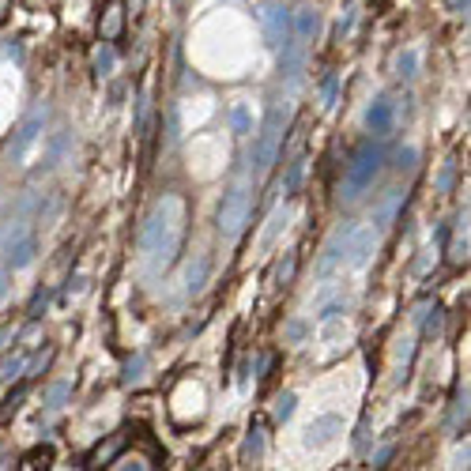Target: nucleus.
Segmentation results:
<instances>
[{
	"label": "nucleus",
	"mask_w": 471,
	"mask_h": 471,
	"mask_svg": "<svg viewBox=\"0 0 471 471\" xmlns=\"http://www.w3.org/2000/svg\"><path fill=\"white\" fill-rule=\"evenodd\" d=\"M181 234H185V204L181 196H162L151 207V215L144 219L140 230V253L151 260V268H166L173 253L181 249Z\"/></svg>",
	"instance_id": "nucleus-1"
},
{
	"label": "nucleus",
	"mask_w": 471,
	"mask_h": 471,
	"mask_svg": "<svg viewBox=\"0 0 471 471\" xmlns=\"http://www.w3.org/2000/svg\"><path fill=\"white\" fill-rule=\"evenodd\" d=\"M381 166H385V151H381V144L362 140V144L350 151V162L343 170V200H358V196H366L369 189H374Z\"/></svg>",
	"instance_id": "nucleus-2"
},
{
	"label": "nucleus",
	"mask_w": 471,
	"mask_h": 471,
	"mask_svg": "<svg viewBox=\"0 0 471 471\" xmlns=\"http://www.w3.org/2000/svg\"><path fill=\"white\" fill-rule=\"evenodd\" d=\"M283 136H287V106L271 102L268 114H264V125H260V136H257V144H253V155H249V166H253L257 173H264L271 162L279 159Z\"/></svg>",
	"instance_id": "nucleus-3"
},
{
	"label": "nucleus",
	"mask_w": 471,
	"mask_h": 471,
	"mask_svg": "<svg viewBox=\"0 0 471 471\" xmlns=\"http://www.w3.org/2000/svg\"><path fill=\"white\" fill-rule=\"evenodd\" d=\"M249 219H253V189H249V185H230L223 192V200H219V212H215L219 234H223L226 242H234V238H242Z\"/></svg>",
	"instance_id": "nucleus-4"
},
{
	"label": "nucleus",
	"mask_w": 471,
	"mask_h": 471,
	"mask_svg": "<svg viewBox=\"0 0 471 471\" xmlns=\"http://www.w3.org/2000/svg\"><path fill=\"white\" fill-rule=\"evenodd\" d=\"M46 117H49V109L35 106L23 121H19V128L12 133V144H8V159H12V162H27V155L38 147L42 133H46Z\"/></svg>",
	"instance_id": "nucleus-5"
},
{
	"label": "nucleus",
	"mask_w": 471,
	"mask_h": 471,
	"mask_svg": "<svg viewBox=\"0 0 471 471\" xmlns=\"http://www.w3.org/2000/svg\"><path fill=\"white\" fill-rule=\"evenodd\" d=\"M257 23L264 30V42L271 49H279L283 42L290 38V12L279 4V0H264V4L257 8Z\"/></svg>",
	"instance_id": "nucleus-6"
},
{
	"label": "nucleus",
	"mask_w": 471,
	"mask_h": 471,
	"mask_svg": "<svg viewBox=\"0 0 471 471\" xmlns=\"http://www.w3.org/2000/svg\"><path fill=\"white\" fill-rule=\"evenodd\" d=\"M4 257H8V268H12V271L35 264V257H38V238H35V230H30V226H12V230H8Z\"/></svg>",
	"instance_id": "nucleus-7"
},
{
	"label": "nucleus",
	"mask_w": 471,
	"mask_h": 471,
	"mask_svg": "<svg viewBox=\"0 0 471 471\" xmlns=\"http://www.w3.org/2000/svg\"><path fill=\"white\" fill-rule=\"evenodd\" d=\"M381 245V234L374 226H350V238H347V264L350 268H366L374 260Z\"/></svg>",
	"instance_id": "nucleus-8"
},
{
	"label": "nucleus",
	"mask_w": 471,
	"mask_h": 471,
	"mask_svg": "<svg viewBox=\"0 0 471 471\" xmlns=\"http://www.w3.org/2000/svg\"><path fill=\"white\" fill-rule=\"evenodd\" d=\"M347 238H350V226H339L336 234L324 242L321 260H317V276L321 279H332L336 271H343V264H347Z\"/></svg>",
	"instance_id": "nucleus-9"
},
{
	"label": "nucleus",
	"mask_w": 471,
	"mask_h": 471,
	"mask_svg": "<svg viewBox=\"0 0 471 471\" xmlns=\"http://www.w3.org/2000/svg\"><path fill=\"white\" fill-rule=\"evenodd\" d=\"M343 434V419L339 415H317V419L305 426V448H313V453H321V448H328L336 441V437Z\"/></svg>",
	"instance_id": "nucleus-10"
},
{
	"label": "nucleus",
	"mask_w": 471,
	"mask_h": 471,
	"mask_svg": "<svg viewBox=\"0 0 471 471\" xmlns=\"http://www.w3.org/2000/svg\"><path fill=\"white\" fill-rule=\"evenodd\" d=\"M207 279H212V257H207V253H196L189 264H185L181 287H185V294H200V290L207 287Z\"/></svg>",
	"instance_id": "nucleus-11"
},
{
	"label": "nucleus",
	"mask_w": 471,
	"mask_h": 471,
	"mask_svg": "<svg viewBox=\"0 0 471 471\" xmlns=\"http://www.w3.org/2000/svg\"><path fill=\"white\" fill-rule=\"evenodd\" d=\"M279 49H283V57H279V72L287 75V80H298L302 68H305V42L287 38Z\"/></svg>",
	"instance_id": "nucleus-12"
},
{
	"label": "nucleus",
	"mask_w": 471,
	"mask_h": 471,
	"mask_svg": "<svg viewBox=\"0 0 471 471\" xmlns=\"http://www.w3.org/2000/svg\"><path fill=\"white\" fill-rule=\"evenodd\" d=\"M366 125H369L374 136H389L392 133V125H396V109H392L389 98H377V102L366 109Z\"/></svg>",
	"instance_id": "nucleus-13"
},
{
	"label": "nucleus",
	"mask_w": 471,
	"mask_h": 471,
	"mask_svg": "<svg viewBox=\"0 0 471 471\" xmlns=\"http://www.w3.org/2000/svg\"><path fill=\"white\" fill-rule=\"evenodd\" d=\"M317 30H321V12H317V8H298V12L290 16V35L298 42H313Z\"/></svg>",
	"instance_id": "nucleus-14"
},
{
	"label": "nucleus",
	"mask_w": 471,
	"mask_h": 471,
	"mask_svg": "<svg viewBox=\"0 0 471 471\" xmlns=\"http://www.w3.org/2000/svg\"><path fill=\"white\" fill-rule=\"evenodd\" d=\"M68 147H72V133H61L49 140V151H46V170H57L61 162H64V155H68Z\"/></svg>",
	"instance_id": "nucleus-15"
},
{
	"label": "nucleus",
	"mask_w": 471,
	"mask_h": 471,
	"mask_svg": "<svg viewBox=\"0 0 471 471\" xmlns=\"http://www.w3.org/2000/svg\"><path fill=\"white\" fill-rule=\"evenodd\" d=\"M392 72H396V80H415V75H419V53L400 49L396 61H392Z\"/></svg>",
	"instance_id": "nucleus-16"
},
{
	"label": "nucleus",
	"mask_w": 471,
	"mask_h": 471,
	"mask_svg": "<svg viewBox=\"0 0 471 471\" xmlns=\"http://www.w3.org/2000/svg\"><path fill=\"white\" fill-rule=\"evenodd\" d=\"M117 35H121V0H109V8L102 16V38L114 42Z\"/></svg>",
	"instance_id": "nucleus-17"
},
{
	"label": "nucleus",
	"mask_w": 471,
	"mask_h": 471,
	"mask_svg": "<svg viewBox=\"0 0 471 471\" xmlns=\"http://www.w3.org/2000/svg\"><path fill=\"white\" fill-rule=\"evenodd\" d=\"M230 128H234L238 136H249L253 133V117H249V106L238 102L234 109H230Z\"/></svg>",
	"instance_id": "nucleus-18"
},
{
	"label": "nucleus",
	"mask_w": 471,
	"mask_h": 471,
	"mask_svg": "<svg viewBox=\"0 0 471 471\" xmlns=\"http://www.w3.org/2000/svg\"><path fill=\"white\" fill-rule=\"evenodd\" d=\"M347 313V298L343 294H339V298H332V302H317V317H321V321H336V317H343Z\"/></svg>",
	"instance_id": "nucleus-19"
},
{
	"label": "nucleus",
	"mask_w": 471,
	"mask_h": 471,
	"mask_svg": "<svg viewBox=\"0 0 471 471\" xmlns=\"http://www.w3.org/2000/svg\"><path fill=\"white\" fill-rule=\"evenodd\" d=\"M68 392H72V381H53V385L46 389V408L49 411H57L64 400H68Z\"/></svg>",
	"instance_id": "nucleus-20"
},
{
	"label": "nucleus",
	"mask_w": 471,
	"mask_h": 471,
	"mask_svg": "<svg viewBox=\"0 0 471 471\" xmlns=\"http://www.w3.org/2000/svg\"><path fill=\"white\" fill-rule=\"evenodd\" d=\"M302 178H305V162H302V159H294V162H290V170H287V178H283V192L294 196V192L302 189Z\"/></svg>",
	"instance_id": "nucleus-21"
},
{
	"label": "nucleus",
	"mask_w": 471,
	"mask_h": 471,
	"mask_svg": "<svg viewBox=\"0 0 471 471\" xmlns=\"http://www.w3.org/2000/svg\"><path fill=\"white\" fill-rule=\"evenodd\" d=\"M294 408H298V396H294V392H279L276 396V422H290V415H294Z\"/></svg>",
	"instance_id": "nucleus-22"
},
{
	"label": "nucleus",
	"mask_w": 471,
	"mask_h": 471,
	"mask_svg": "<svg viewBox=\"0 0 471 471\" xmlns=\"http://www.w3.org/2000/svg\"><path fill=\"white\" fill-rule=\"evenodd\" d=\"M23 366H27V358L23 355H8L4 362H0V381H12L23 374Z\"/></svg>",
	"instance_id": "nucleus-23"
},
{
	"label": "nucleus",
	"mask_w": 471,
	"mask_h": 471,
	"mask_svg": "<svg viewBox=\"0 0 471 471\" xmlns=\"http://www.w3.org/2000/svg\"><path fill=\"white\" fill-rule=\"evenodd\" d=\"M114 68H117V53L109 49V46H102V49H98V57H94V72L98 75H109Z\"/></svg>",
	"instance_id": "nucleus-24"
},
{
	"label": "nucleus",
	"mask_w": 471,
	"mask_h": 471,
	"mask_svg": "<svg viewBox=\"0 0 471 471\" xmlns=\"http://www.w3.org/2000/svg\"><path fill=\"white\" fill-rule=\"evenodd\" d=\"M260 434H264V430H260V426H253V430H249V441H245V456H260V453H264V437H260Z\"/></svg>",
	"instance_id": "nucleus-25"
},
{
	"label": "nucleus",
	"mask_w": 471,
	"mask_h": 471,
	"mask_svg": "<svg viewBox=\"0 0 471 471\" xmlns=\"http://www.w3.org/2000/svg\"><path fill=\"white\" fill-rule=\"evenodd\" d=\"M448 260H453V264H464V260H467V230L453 242V249H448Z\"/></svg>",
	"instance_id": "nucleus-26"
},
{
	"label": "nucleus",
	"mask_w": 471,
	"mask_h": 471,
	"mask_svg": "<svg viewBox=\"0 0 471 471\" xmlns=\"http://www.w3.org/2000/svg\"><path fill=\"white\" fill-rule=\"evenodd\" d=\"M140 377H144V358H133V362H125V385H136Z\"/></svg>",
	"instance_id": "nucleus-27"
},
{
	"label": "nucleus",
	"mask_w": 471,
	"mask_h": 471,
	"mask_svg": "<svg viewBox=\"0 0 471 471\" xmlns=\"http://www.w3.org/2000/svg\"><path fill=\"white\" fill-rule=\"evenodd\" d=\"M23 396H27V389L19 385V389L12 392V396L4 400V408H0V419H4V415H16V408H19V403H23Z\"/></svg>",
	"instance_id": "nucleus-28"
},
{
	"label": "nucleus",
	"mask_w": 471,
	"mask_h": 471,
	"mask_svg": "<svg viewBox=\"0 0 471 471\" xmlns=\"http://www.w3.org/2000/svg\"><path fill=\"white\" fill-rule=\"evenodd\" d=\"M396 207H400V192H392V196H389V204H385V207H381V212H377V226H385L389 219L396 215Z\"/></svg>",
	"instance_id": "nucleus-29"
},
{
	"label": "nucleus",
	"mask_w": 471,
	"mask_h": 471,
	"mask_svg": "<svg viewBox=\"0 0 471 471\" xmlns=\"http://www.w3.org/2000/svg\"><path fill=\"white\" fill-rule=\"evenodd\" d=\"M336 91H339V80H336V75H328L324 87H321V94H324V109H332V106H336Z\"/></svg>",
	"instance_id": "nucleus-30"
},
{
	"label": "nucleus",
	"mask_w": 471,
	"mask_h": 471,
	"mask_svg": "<svg viewBox=\"0 0 471 471\" xmlns=\"http://www.w3.org/2000/svg\"><path fill=\"white\" fill-rule=\"evenodd\" d=\"M305 336H310V324H305V321H290L287 324V339H290V343H302Z\"/></svg>",
	"instance_id": "nucleus-31"
},
{
	"label": "nucleus",
	"mask_w": 471,
	"mask_h": 471,
	"mask_svg": "<svg viewBox=\"0 0 471 471\" xmlns=\"http://www.w3.org/2000/svg\"><path fill=\"white\" fill-rule=\"evenodd\" d=\"M294 260H298V257H294V253H287V260H283V264H279V271H276V279L283 283V287H287V283L294 279Z\"/></svg>",
	"instance_id": "nucleus-32"
},
{
	"label": "nucleus",
	"mask_w": 471,
	"mask_h": 471,
	"mask_svg": "<svg viewBox=\"0 0 471 471\" xmlns=\"http://www.w3.org/2000/svg\"><path fill=\"white\" fill-rule=\"evenodd\" d=\"M49 362H53V347L46 350V355H38V358H35V362H30V366H23V369H27V374H30V377H38V374H42V369H46Z\"/></svg>",
	"instance_id": "nucleus-33"
},
{
	"label": "nucleus",
	"mask_w": 471,
	"mask_h": 471,
	"mask_svg": "<svg viewBox=\"0 0 471 471\" xmlns=\"http://www.w3.org/2000/svg\"><path fill=\"white\" fill-rule=\"evenodd\" d=\"M46 302H49V294H46V290H38V294H35V302H30V321H38V317L46 313Z\"/></svg>",
	"instance_id": "nucleus-34"
},
{
	"label": "nucleus",
	"mask_w": 471,
	"mask_h": 471,
	"mask_svg": "<svg viewBox=\"0 0 471 471\" xmlns=\"http://www.w3.org/2000/svg\"><path fill=\"white\" fill-rule=\"evenodd\" d=\"M8 290H12V268H0V302L8 298Z\"/></svg>",
	"instance_id": "nucleus-35"
},
{
	"label": "nucleus",
	"mask_w": 471,
	"mask_h": 471,
	"mask_svg": "<svg viewBox=\"0 0 471 471\" xmlns=\"http://www.w3.org/2000/svg\"><path fill=\"white\" fill-rule=\"evenodd\" d=\"M415 166V151L408 147V151H400V155H396V170H411Z\"/></svg>",
	"instance_id": "nucleus-36"
},
{
	"label": "nucleus",
	"mask_w": 471,
	"mask_h": 471,
	"mask_svg": "<svg viewBox=\"0 0 471 471\" xmlns=\"http://www.w3.org/2000/svg\"><path fill=\"white\" fill-rule=\"evenodd\" d=\"M392 453H396V448L392 445H385V448H377V456H374V467H385L389 460H392Z\"/></svg>",
	"instance_id": "nucleus-37"
},
{
	"label": "nucleus",
	"mask_w": 471,
	"mask_h": 471,
	"mask_svg": "<svg viewBox=\"0 0 471 471\" xmlns=\"http://www.w3.org/2000/svg\"><path fill=\"white\" fill-rule=\"evenodd\" d=\"M441 328V310H434V317H426V332H437Z\"/></svg>",
	"instance_id": "nucleus-38"
},
{
	"label": "nucleus",
	"mask_w": 471,
	"mask_h": 471,
	"mask_svg": "<svg viewBox=\"0 0 471 471\" xmlns=\"http://www.w3.org/2000/svg\"><path fill=\"white\" fill-rule=\"evenodd\" d=\"M448 12H453V16H464V12H467V0H448Z\"/></svg>",
	"instance_id": "nucleus-39"
}]
</instances>
